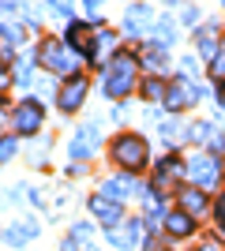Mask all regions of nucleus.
Segmentation results:
<instances>
[{
    "mask_svg": "<svg viewBox=\"0 0 225 251\" xmlns=\"http://www.w3.org/2000/svg\"><path fill=\"white\" fill-rule=\"evenodd\" d=\"M180 68H184L180 75H188V79H195V72H199V60H195V56H184V60H180Z\"/></svg>",
    "mask_w": 225,
    "mask_h": 251,
    "instance_id": "nucleus-31",
    "label": "nucleus"
},
{
    "mask_svg": "<svg viewBox=\"0 0 225 251\" xmlns=\"http://www.w3.org/2000/svg\"><path fill=\"white\" fill-rule=\"evenodd\" d=\"M147 38H150L147 45H154V49H173V45L180 42V34H176V19H169V15H158Z\"/></svg>",
    "mask_w": 225,
    "mask_h": 251,
    "instance_id": "nucleus-11",
    "label": "nucleus"
},
{
    "mask_svg": "<svg viewBox=\"0 0 225 251\" xmlns=\"http://www.w3.org/2000/svg\"><path fill=\"white\" fill-rule=\"evenodd\" d=\"M45 124V109L42 101H34V98H23L15 105V113H11V127H15V135H38Z\"/></svg>",
    "mask_w": 225,
    "mask_h": 251,
    "instance_id": "nucleus-4",
    "label": "nucleus"
},
{
    "mask_svg": "<svg viewBox=\"0 0 225 251\" xmlns=\"http://www.w3.org/2000/svg\"><path fill=\"white\" fill-rule=\"evenodd\" d=\"M113 49H117V34H113V30H98V34H94V45H90V56H86V60H90V64H101Z\"/></svg>",
    "mask_w": 225,
    "mask_h": 251,
    "instance_id": "nucleus-19",
    "label": "nucleus"
},
{
    "mask_svg": "<svg viewBox=\"0 0 225 251\" xmlns=\"http://www.w3.org/2000/svg\"><path fill=\"white\" fill-rule=\"evenodd\" d=\"M188 176L195 180V188L214 191V188H218V176H222V169H218V161H214V157L199 154V157H192V161H188Z\"/></svg>",
    "mask_w": 225,
    "mask_h": 251,
    "instance_id": "nucleus-9",
    "label": "nucleus"
},
{
    "mask_svg": "<svg viewBox=\"0 0 225 251\" xmlns=\"http://www.w3.org/2000/svg\"><path fill=\"white\" fill-rule=\"evenodd\" d=\"M83 4H86V11H94L98 4H101V0H83Z\"/></svg>",
    "mask_w": 225,
    "mask_h": 251,
    "instance_id": "nucleus-36",
    "label": "nucleus"
},
{
    "mask_svg": "<svg viewBox=\"0 0 225 251\" xmlns=\"http://www.w3.org/2000/svg\"><path fill=\"white\" fill-rule=\"evenodd\" d=\"M131 173H124V176H109L105 184H101V195H109V199H117V202H124L131 195Z\"/></svg>",
    "mask_w": 225,
    "mask_h": 251,
    "instance_id": "nucleus-20",
    "label": "nucleus"
},
{
    "mask_svg": "<svg viewBox=\"0 0 225 251\" xmlns=\"http://www.w3.org/2000/svg\"><path fill=\"white\" fill-rule=\"evenodd\" d=\"M188 165H180V161H176V157H165V161H158V169H154V191H158V195H176V191H180V173Z\"/></svg>",
    "mask_w": 225,
    "mask_h": 251,
    "instance_id": "nucleus-8",
    "label": "nucleus"
},
{
    "mask_svg": "<svg viewBox=\"0 0 225 251\" xmlns=\"http://www.w3.org/2000/svg\"><path fill=\"white\" fill-rule=\"evenodd\" d=\"M45 4H49V11H53V15H60V19H68V15H72V0H45Z\"/></svg>",
    "mask_w": 225,
    "mask_h": 251,
    "instance_id": "nucleus-30",
    "label": "nucleus"
},
{
    "mask_svg": "<svg viewBox=\"0 0 225 251\" xmlns=\"http://www.w3.org/2000/svg\"><path fill=\"white\" fill-rule=\"evenodd\" d=\"M210 79L225 83V42H222V49H218V56L210 60Z\"/></svg>",
    "mask_w": 225,
    "mask_h": 251,
    "instance_id": "nucleus-27",
    "label": "nucleus"
},
{
    "mask_svg": "<svg viewBox=\"0 0 225 251\" xmlns=\"http://www.w3.org/2000/svg\"><path fill=\"white\" fill-rule=\"evenodd\" d=\"M154 8H147V4H131L128 11H124V23H120V30L128 34V38H147L150 26H154Z\"/></svg>",
    "mask_w": 225,
    "mask_h": 251,
    "instance_id": "nucleus-7",
    "label": "nucleus"
},
{
    "mask_svg": "<svg viewBox=\"0 0 225 251\" xmlns=\"http://www.w3.org/2000/svg\"><path fill=\"white\" fill-rule=\"evenodd\" d=\"M143 68H147L150 75H158L169 68V60H165V49H154V45H147V52H143Z\"/></svg>",
    "mask_w": 225,
    "mask_h": 251,
    "instance_id": "nucleus-22",
    "label": "nucleus"
},
{
    "mask_svg": "<svg viewBox=\"0 0 225 251\" xmlns=\"http://www.w3.org/2000/svg\"><path fill=\"white\" fill-rule=\"evenodd\" d=\"M90 236H94V225H90V221H79L72 229V240H79V244H90Z\"/></svg>",
    "mask_w": 225,
    "mask_h": 251,
    "instance_id": "nucleus-28",
    "label": "nucleus"
},
{
    "mask_svg": "<svg viewBox=\"0 0 225 251\" xmlns=\"http://www.w3.org/2000/svg\"><path fill=\"white\" fill-rule=\"evenodd\" d=\"M105 236H109L113 248L131 251L139 244V221H113V225H105Z\"/></svg>",
    "mask_w": 225,
    "mask_h": 251,
    "instance_id": "nucleus-10",
    "label": "nucleus"
},
{
    "mask_svg": "<svg viewBox=\"0 0 225 251\" xmlns=\"http://www.w3.org/2000/svg\"><path fill=\"white\" fill-rule=\"evenodd\" d=\"M176 202H180L184 214H192V218H203L206 206H210V199H206L203 188H180L176 191Z\"/></svg>",
    "mask_w": 225,
    "mask_h": 251,
    "instance_id": "nucleus-14",
    "label": "nucleus"
},
{
    "mask_svg": "<svg viewBox=\"0 0 225 251\" xmlns=\"http://www.w3.org/2000/svg\"><path fill=\"white\" fill-rule=\"evenodd\" d=\"M165 232L184 240V236H192V232H195V218H192V214H184L180 206L169 210V214H165Z\"/></svg>",
    "mask_w": 225,
    "mask_h": 251,
    "instance_id": "nucleus-18",
    "label": "nucleus"
},
{
    "mask_svg": "<svg viewBox=\"0 0 225 251\" xmlns=\"http://www.w3.org/2000/svg\"><path fill=\"white\" fill-rule=\"evenodd\" d=\"M0 101H4V98H0ZM0 127H4V105H0Z\"/></svg>",
    "mask_w": 225,
    "mask_h": 251,
    "instance_id": "nucleus-37",
    "label": "nucleus"
},
{
    "mask_svg": "<svg viewBox=\"0 0 225 251\" xmlns=\"http://www.w3.org/2000/svg\"><path fill=\"white\" fill-rule=\"evenodd\" d=\"M199 98H203V90L195 86V79H188V75H180V79H173L169 90H165V109L169 113H180V109H192V105H199Z\"/></svg>",
    "mask_w": 225,
    "mask_h": 251,
    "instance_id": "nucleus-5",
    "label": "nucleus"
},
{
    "mask_svg": "<svg viewBox=\"0 0 225 251\" xmlns=\"http://www.w3.org/2000/svg\"><path fill=\"white\" fill-rule=\"evenodd\" d=\"M64 42L72 45L79 56H90V45H94V34H90V26L86 23H68L64 30Z\"/></svg>",
    "mask_w": 225,
    "mask_h": 251,
    "instance_id": "nucleus-16",
    "label": "nucleus"
},
{
    "mask_svg": "<svg viewBox=\"0 0 225 251\" xmlns=\"http://www.w3.org/2000/svg\"><path fill=\"white\" fill-rule=\"evenodd\" d=\"M165 90H169V83H161L158 75L143 79V86H139V94L147 98V101H165Z\"/></svg>",
    "mask_w": 225,
    "mask_h": 251,
    "instance_id": "nucleus-23",
    "label": "nucleus"
},
{
    "mask_svg": "<svg viewBox=\"0 0 225 251\" xmlns=\"http://www.w3.org/2000/svg\"><path fill=\"white\" fill-rule=\"evenodd\" d=\"M86 94H90V79H86V75H72V79H64L60 90H56V109H60V113H79Z\"/></svg>",
    "mask_w": 225,
    "mask_h": 251,
    "instance_id": "nucleus-6",
    "label": "nucleus"
},
{
    "mask_svg": "<svg viewBox=\"0 0 225 251\" xmlns=\"http://www.w3.org/2000/svg\"><path fill=\"white\" fill-rule=\"evenodd\" d=\"M199 251H225V248H222V244H218V240H206V244H203V248H199Z\"/></svg>",
    "mask_w": 225,
    "mask_h": 251,
    "instance_id": "nucleus-35",
    "label": "nucleus"
},
{
    "mask_svg": "<svg viewBox=\"0 0 225 251\" xmlns=\"http://www.w3.org/2000/svg\"><path fill=\"white\" fill-rule=\"evenodd\" d=\"M222 42H218V30L214 26H195V52L203 56V60H214Z\"/></svg>",
    "mask_w": 225,
    "mask_h": 251,
    "instance_id": "nucleus-17",
    "label": "nucleus"
},
{
    "mask_svg": "<svg viewBox=\"0 0 225 251\" xmlns=\"http://www.w3.org/2000/svg\"><path fill=\"white\" fill-rule=\"evenodd\" d=\"M98 124H86V127H79V131H75L72 135V143H68V154L75 157V161H83L86 154H94L98 150Z\"/></svg>",
    "mask_w": 225,
    "mask_h": 251,
    "instance_id": "nucleus-12",
    "label": "nucleus"
},
{
    "mask_svg": "<svg viewBox=\"0 0 225 251\" xmlns=\"http://www.w3.org/2000/svg\"><path fill=\"white\" fill-rule=\"evenodd\" d=\"M222 90H225V83H222Z\"/></svg>",
    "mask_w": 225,
    "mask_h": 251,
    "instance_id": "nucleus-39",
    "label": "nucleus"
},
{
    "mask_svg": "<svg viewBox=\"0 0 225 251\" xmlns=\"http://www.w3.org/2000/svg\"><path fill=\"white\" fill-rule=\"evenodd\" d=\"M192 139L199 143V147H210V150H222V135H218V127L210 124V120H203V124L192 127Z\"/></svg>",
    "mask_w": 225,
    "mask_h": 251,
    "instance_id": "nucleus-21",
    "label": "nucleus"
},
{
    "mask_svg": "<svg viewBox=\"0 0 225 251\" xmlns=\"http://www.w3.org/2000/svg\"><path fill=\"white\" fill-rule=\"evenodd\" d=\"M222 8H225V0H222Z\"/></svg>",
    "mask_w": 225,
    "mask_h": 251,
    "instance_id": "nucleus-38",
    "label": "nucleus"
},
{
    "mask_svg": "<svg viewBox=\"0 0 225 251\" xmlns=\"http://www.w3.org/2000/svg\"><path fill=\"white\" fill-rule=\"evenodd\" d=\"M38 64L45 72H53L56 79H72V75H83V56L64 42V38H45L38 45Z\"/></svg>",
    "mask_w": 225,
    "mask_h": 251,
    "instance_id": "nucleus-1",
    "label": "nucleus"
},
{
    "mask_svg": "<svg viewBox=\"0 0 225 251\" xmlns=\"http://www.w3.org/2000/svg\"><path fill=\"white\" fill-rule=\"evenodd\" d=\"M176 23H180V26H199V8H195V4H184V8L176 11Z\"/></svg>",
    "mask_w": 225,
    "mask_h": 251,
    "instance_id": "nucleus-25",
    "label": "nucleus"
},
{
    "mask_svg": "<svg viewBox=\"0 0 225 251\" xmlns=\"http://www.w3.org/2000/svg\"><path fill=\"white\" fill-rule=\"evenodd\" d=\"M90 214H94L98 221H105V225H113V221H124V210H120L117 199H109V195H90Z\"/></svg>",
    "mask_w": 225,
    "mask_h": 251,
    "instance_id": "nucleus-13",
    "label": "nucleus"
},
{
    "mask_svg": "<svg viewBox=\"0 0 225 251\" xmlns=\"http://www.w3.org/2000/svg\"><path fill=\"white\" fill-rule=\"evenodd\" d=\"M15 83H19V86H30V83H34V64L23 60L19 68H15Z\"/></svg>",
    "mask_w": 225,
    "mask_h": 251,
    "instance_id": "nucleus-29",
    "label": "nucleus"
},
{
    "mask_svg": "<svg viewBox=\"0 0 225 251\" xmlns=\"http://www.w3.org/2000/svg\"><path fill=\"white\" fill-rule=\"evenodd\" d=\"M161 135H165V143H173V147H176V143H184V139H188V127H184L180 120H165V124H161Z\"/></svg>",
    "mask_w": 225,
    "mask_h": 251,
    "instance_id": "nucleus-24",
    "label": "nucleus"
},
{
    "mask_svg": "<svg viewBox=\"0 0 225 251\" xmlns=\"http://www.w3.org/2000/svg\"><path fill=\"white\" fill-rule=\"evenodd\" d=\"M15 150H19V139H15V135H4V139H0V165H4V161H11V157H15Z\"/></svg>",
    "mask_w": 225,
    "mask_h": 251,
    "instance_id": "nucleus-26",
    "label": "nucleus"
},
{
    "mask_svg": "<svg viewBox=\"0 0 225 251\" xmlns=\"http://www.w3.org/2000/svg\"><path fill=\"white\" fill-rule=\"evenodd\" d=\"M214 218H218V229L225 232V199H218V202H214Z\"/></svg>",
    "mask_w": 225,
    "mask_h": 251,
    "instance_id": "nucleus-32",
    "label": "nucleus"
},
{
    "mask_svg": "<svg viewBox=\"0 0 225 251\" xmlns=\"http://www.w3.org/2000/svg\"><path fill=\"white\" fill-rule=\"evenodd\" d=\"M143 251H169V244H165V240H147Z\"/></svg>",
    "mask_w": 225,
    "mask_h": 251,
    "instance_id": "nucleus-33",
    "label": "nucleus"
},
{
    "mask_svg": "<svg viewBox=\"0 0 225 251\" xmlns=\"http://www.w3.org/2000/svg\"><path fill=\"white\" fill-rule=\"evenodd\" d=\"M38 229H42V225H38L34 218H26V221H19V225L4 229V232H0V240L8 244V248H23L26 240H34V236H38Z\"/></svg>",
    "mask_w": 225,
    "mask_h": 251,
    "instance_id": "nucleus-15",
    "label": "nucleus"
},
{
    "mask_svg": "<svg viewBox=\"0 0 225 251\" xmlns=\"http://www.w3.org/2000/svg\"><path fill=\"white\" fill-rule=\"evenodd\" d=\"M135 72H139V60L131 52H113L105 64V98L109 101H124V98L135 90Z\"/></svg>",
    "mask_w": 225,
    "mask_h": 251,
    "instance_id": "nucleus-2",
    "label": "nucleus"
},
{
    "mask_svg": "<svg viewBox=\"0 0 225 251\" xmlns=\"http://www.w3.org/2000/svg\"><path fill=\"white\" fill-rule=\"evenodd\" d=\"M109 157L117 161L124 173H143L150 165V143L135 131H120L113 143H109Z\"/></svg>",
    "mask_w": 225,
    "mask_h": 251,
    "instance_id": "nucleus-3",
    "label": "nucleus"
},
{
    "mask_svg": "<svg viewBox=\"0 0 225 251\" xmlns=\"http://www.w3.org/2000/svg\"><path fill=\"white\" fill-rule=\"evenodd\" d=\"M60 251H86V248H79V240H72V236H68V240H64V248H60Z\"/></svg>",
    "mask_w": 225,
    "mask_h": 251,
    "instance_id": "nucleus-34",
    "label": "nucleus"
}]
</instances>
